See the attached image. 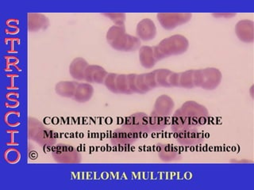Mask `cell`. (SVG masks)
<instances>
[{
	"label": "cell",
	"instance_id": "27",
	"mask_svg": "<svg viewBox=\"0 0 254 190\" xmlns=\"http://www.w3.org/2000/svg\"><path fill=\"white\" fill-rule=\"evenodd\" d=\"M103 15L109 18L112 22H115V26L125 25L126 14L124 13H103Z\"/></svg>",
	"mask_w": 254,
	"mask_h": 190
},
{
	"label": "cell",
	"instance_id": "15",
	"mask_svg": "<svg viewBox=\"0 0 254 190\" xmlns=\"http://www.w3.org/2000/svg\"><path fill=\"white\" fill-rule=\"evenodd\" d=\"M107 72L103 67L99 65H88L85 71L84 81L90 83H96L102 84L104 83Z\"/></svg>",
	"mask_w": 254,
	"mask_h": 190
},
{
	"label": "cell",
	"instance_id": "13",
	"mask_svg": "<svg viewBox=\"0 0 254 190\" xmlns=\"http://www.w3.org/2000/svg\"><path fill=\"white\" fill-rule=\"evenodd\" d=\"M198 129V126L189 117H186L177 109L171 119V129L174 133L186 129Z\"/></svg>",
	"mask_w": 254,
	"mask_h": 190
},
{
	"label": "cell",
	"instance_id": "3",
	"mask_svg": "<svg viewBox=\"0 0 254 190\" xmlns=\"http://www.w3.org/2000/svg\"><path fill=\"white\" fill-rule=\"evenodd\" d=\"M28 137L30 140L43 146H54L57 142V134L43 123L35 118H28Z\"/></svg>",
	"mask_w": 254,
	"mask_h": 190
},
{
	"label": "cell",
	"instance_id": "33",
	"mask_svg": "<svg viewBox=\"0 0 254 190\" xmlns=\"http://www.w3.org/2000/svg\"><path fill=\"white\" fill-rule=\"evenodd\" d=\"M231 162H235V163H253L252 161L249 160H242V161H236V160H231Z\"/></svg>",
	"mask_w": 254,
	"mask_h": 190
},
{
	"label": "cell",
	"instance_id": "17",
	"mask_svg": "<svg viewBox=\"0 0 254 190\" xmlns=\"http://www.w3.org/2000/svg\"><path fill=\"white\" fill-rule=\"evenodd\" d=\"M28 29L30 31L36 32L44 30L50 25V22L45 14L40 13H29L27 15Z\"/></svg>",
	"mask_w": 254,
	"mask_h": 190
},
{
	"label": "cell",
	"instance_id": "31",
	"mask_svg": "<svg viewBox=\"0 0 254 190\" xmlns=\"http://www.w3.org/2000/svg\"><path fill=\"white\" fill-rule=\"evenodd\" d=\"M136 77H137V74H128L129 89L133 94H139L138 90L136 86Z\"/></svg>",
	"mask_w": 254,
	"mask_h": 190
},
{
	"label": "cell",
	"instance_id": "19",
	"mask_svg": "<svg viewBox=\"0 0 254 190\" xmlns=\"http://www.w3.org/2000/svg\"><path fill=\"white\" fill-rule=\"evenodd\" d=\"M88 63L81 57H76L71 61L69 66V73L75 80H84V75Z\"/></svg>",
	"mask_w": 254,
	"mask_h": 190
},
{
	"label": "cell",
	"instance_id": "28",
	"mask_svg": "<svg viewBox=\"0 0 254 190\" xmlns=\"http://www.w3.org/2000/svg\"><path fill=\"white\" fill-rule=\"evenodd\" d=\"M144 81L146 84L147 87L149 88V91L157 88V81H156V74L155 71H150L148 73H143Z\"/></svg>",
	"mask_w": 254,
	"mask_h": 190
},
{
	"label": "cell",
	"instance_id": "6",
	"mask_svg": "<svg viewBox=\"0 0 254 190\" xmlns=\"http://www.w3.org/2000/svg\"><path fill=\"white\" fill-rule=\"evenodd\" d=\"M178 110L186 117H189L198 127L205 125L209 117L208 109L196 101H186Z\"/></svg>",
	"mask_w": 254,
	"mask_h": 190
},
{
	"label": "cell",
	"instance_id": "8",
	"mask_svg": "<svg viewBox=\"0 0 254 190\" xmlns=\"http://www.w3.org/2000/svg\"><path fill=\"white\" fill-rule=\"evenodd\" d=\"M157 17L164 29L173 30L177 26L189 22L192 14L190 13H159Z\"/></svg>",
	"mask_w": 254,
	"mask_h": 190
},
{
	"label": "cell",
	"instance_id": "7",
	"mask_svg": "<svg viewBox=\"0 0 254 190\" xmlns=\"http://www.w3.org/2000/svg\"><path fill=\"white\" fill-rule=\"evenodd\" d=\"M122 127L137 133L141 137V135L152 133L149 126V115L143 112H137L126 117Z\"/></svg>",
	"mask_w": 254,
	"mask_h": 190
},
{
	"label": "cell",
	"instance_id": "10",
	"mask_svg": "<svg viewBox=\"0 0 254 190\" xmlns=\"http://www.w3.org/2000/svg\"><path fill=\"white\" fill-rule=\"evenodd\" d=\"M204 134L198 129H186L177 133V141L183 146H194L203 142Z\"/></svg>",
	"mask_w": 254,
	"mask_h": 190
},
{
	"label": "cell",
	"instance_id": "30",
	"mask_svg": "<svg viewBox=\"0 0 254 190\" xmlns=\"http://www.w3.org/2000/svg\"><path fill=\"white\" fill-rule=\"evenodd\" d=\"M180 80H181V73L172 71L169 79L171 87H180Z\"/></svg>",
	"mask_w": 254,
	"mask_h": 190
},
{
	"label": "cell",
	"instance_id": "21",
	"mask_svg": "<svg viewBox=\"0 0 254 190\" xmlns=\"http://www.w3.org/2000/svg\"><path fill=\"white\" fill-rule=\"evenodd\" d=\"M78 84L79 83L75 81L59 82L55 86L56 93L60 95L61 97L72 98Z\"/></svg>",
	"mask_w": 254,
	"mask_h": 190
},
{
	"label": "cell",
	"instance_id": "5",
	"mask_svg": "<svg viewBox=\"0 0 254 190\" xmlns=\"http://www.w3.org/2000/svg\"><path fill=\"white\" fill-rule=\"evenodd\" d=\"M52 154L58 163L77 164L81 162V154L73 146L66 143H58L54 146Z\"/></svg>",
	"mask_w": 254,
	"mask_h": 190
},
{
	"label": "cell",
	"instance_id": "23",
	"mask_svg": "<svg viewBox=\"0 0 254 190\" xmlns=\"http://www.w3.org/2000/svg\"><path fill=\"white\" fill-rule=\"evenodd\" d=\"M156 74V81H157V87H167L170 88L169 84V76H170L172 71L169 69H157L154 70Z\"/></svg>",
	"mask_w": 254,
	"mask_h": 190
},
{
	"label": "cell",
	"instance_id": "18",
	"mask_svg": "<svg viewBox=\"0 0 254 190\" xmlns=\"http://www.w3.org/2000/svg\"><path fill=\"white\" fill-rule=\"evenodd\" d=\"M139 59L142 67L150 69L158 62L155 55L153 47L141 46L139 49Z\"/></svg>",
	"mask_w": 254,
	"mask_h": 190
},
{
	"label": "cell",
	"instance_id": "24",
	"mask_svg": "<svg viewBox=\"0 0 254 190\" xmlns=\"http://www.w3.org/2000/svg\"><path fill=\"white\" fill-rule=\"evenodd\" d=\"M194 70H188L181 73V80H180V87L185 89H193L194 84Z\"/></svg>",
	"mask_w": 254,
	"mask_h": 190
},
{
	"label": "cell",
	"instance_id": "26",
	"mask_svg": "<svg viewBox=\"0 0 254 190\" xmlns=\"http://www.w3.org/2000/svg\"><path fill=\"white\" fill-rule=\"evenodd\" d=\"M119 74L108 73L103 84L112 93L119 94L117 89V77Z\"/></svg>",
	"mask_w": 254,
	"mask_h": 190
},
{
	"label": "cell",
	"instance_id": "16",
	"mask_svg": "<svg viewBox=\"0 0 254 190\" xmlns=\"http://www.w3.org/2000/svg\"><path fill=\"white\" fill-rule=\"evenodd\" d=\"M174 108V101L169 96L163 95L157 97L155 101L153 112L163 115L165 117H169Z\"/></svg>",
	"mask_w": 254,
	"mask_h": 190
},
{
	"label": "cell",
	"instance_id": "11",
	"mask_svg": "<svg viewBox=\"0 0 254 190\" xmlns=\"http://www.w3.org/2000/svg\"><path fill=\"white\" fill-rule=\"evenodd\" d=\"M254 23L251 20H241L237 23L235 32L238 39L246 43H252L254 41Z\"/></svg>",
	"mask_w": 254,
	"mask_h": 190
},
{
	"label": "cell",
	"instance_id": "25",
	"mask_svg": "<svg viewBox=\"0 0 254 190\" xmlns=\"http://www.w3.org/2000/svg\"><path fill=\"white\" fill-rule=\"evenodd\" d=\"M117 89L119 94L123 95H133L129 89L128 75L127 74H119L117 77Z\"/></svg>",
	"mask_w": 254,
	"mask_h": 190
},
{
	"label": "cell",
	"instance_id": "22",
	"mask_svg": "<svg viewBox=\"0 0 254 190\" xmlns=\"http://www.w3.org/2000/svg\"><path fill=\"white\" fill-rule=\"evenodd\" d=\"M169 117L152 111L150 115H149V126L152 132L165 129L169 123Z\"/></svg>",
	"mask_w": 254,
	"mask_h": 190
},
{
	"label": "cell",
	"instance_id": "2",
	"mask_svg": "<svg viewBox=\"0 0 254 190\" xmlns=\"http://www.w3.org/2000/svg\"><path fill=\"white\" fill-rule=\"evenodd\" d=\"M189 40L185 36L176 34L162 40L157 46H153V50L159 61L171 55L185 53L189 49Z\"/></svg>",
	"mask_w": 254,
	"mask_h": 190
},
{
	"label": "cell",
	"instance_id": "9",
	"mask_svg": "<svg viewBox=\"0 0 254 190\" xmlns=\"http://www.w3.org/2000/svg\"><path fill=\"white\" fill-rule=\"evenodd\" d=\"M137 133H133L129 129L121 127L120 129L114 131L111 137V142L112 144L117 146H129L140 138Z\"/></svg>",
	"mask_w": 254,
	"mask_h": 190
},
{
	"label": "cell",
	"instance_id": "4",
	"mask_svg": "<svg viewBox=\"0 0 254 190\" xmlns=\"http://www.w3.org/2000/svg\"><path fill=\"white\" fill-rule=\"evenodd\" d=\"M222 79V72L215 67L194 70V84L195 87H200L206 91H213L220 84Z\"/></svg>",
	"mask_w": 254,
	"mask_h": 190
},
{
	"label": "cell",
	"instance_id": "20",
	"mask_svg": "<svg viewBox=\"0 0 254 190\" xmlns=\"http://www.w3.org/2000/svg\"><path fill=\"white\" fill-rule=\"evenodd\" d=\"M94 94V88L88 83H82L78 84L72 98L79 103H84L89 101Z\"/></svg>",
	"mask_w": 254,
	"mask_h": 190
},
{
	"label": "cell",
	"instance_id": "12",
	"mask_svg": "<svg viewBox=\"0 0 254 190\" xmlns=\"http://www.w3.org/2000/svg\"><path fill=\"white\" fill-rule=\"evenodd\" d=\"M137 38L142 41H150L154 39L157 34V28L153 21L149 18L141 20L137 24L136 29Z\"/></svg>",
	"mask_w": 254,
	"mask_h": 190
},
{
	"label": "cell",
	"instance_id": "32",
	"mask_svg": "<svg viewBox=\"0 0 254 190\" xmlns=\"http://www.w3.org/2000/svg\"><path fill=\"white\" fill-rule=\"evenodd\" d=\"M212 15L214 17H216V18H230L236 15V13H216V14L214 13Z\"/></svg>",
	"mask_w": 254,
	"mask_h": 190
},
{
	"label": "cell",
	"instance_id": "14",
	"mask_svg": "<svg viewBox=\"0 0 254 190\" xmlns=\"http://www.w3.org/2000/svg\"><path fill=\"white\" fill-rule=\"evenodd\" d=\"M158 157L163 162H169L181 160V155L174 145L170 143H158L157 144Z\"/></svg>",
	"mask_w": 254,
	"mask_h": 190
},
{
	"label": "cell",
	"instance_id": "1",
	"mask_svg": "<svg viewBox=\"0 0 254 190\" xmlns=\"http://www.w3.org/2000/svg\"><path fill=\"white\" fill-rule=\"evenodd\" d=\"M107 41L114 49L121 51H134L141 46L137 37L126 33V26H113L107 33Z\"/></svg>",
	"mask_w": 254,
	"mask_h": 190
},
{
	"label": "cell",
	"instance_id": "29",
	"mask_svg": "<svg viewBox=\"0 0 254 190\" xmlns=\"http://www.w3.org/2000/svg\"><path fill=\"white\" fill-rule=\"evenodd\" d=\"M136 86H137V90H138L139 94L144 95V94L149 92V89L147 87L146 84L144 81V77H143V74L137 75L136 77Z\"/></svg>",
	"mask_w": 254,
	"mask_h": 190
}]
</instances>
